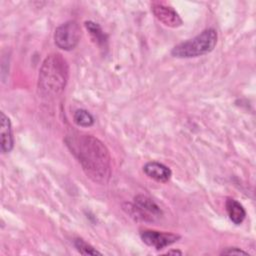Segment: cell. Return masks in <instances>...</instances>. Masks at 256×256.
I'll return each mask as SVG.
<instances>
[{"label":"cell","instance_id":"obj_10","mask_svg":"<svg viewBox=\"0 0 256 256\" xmlns=\"http://www.w3.org/2000/svg\"><path fill=\"white\" fill-rule=\"evenodd\" d=\"M225 206H226V211L229 216V219L234 224L240 225L246 217V211L243 205L233 198H228L226 200Z\"/></svg>","mask_w":256,"mask_h":256},{"label":"cell","instance_id":"obj_4","mask_svg":"<svg viewBox=\"0 0 256 256\" xmlns=\"http://www.w3.org/2000/svg\"><path fill=\"white\" fill-rule=\"evenodd\" d=\"M123 209L130 217L138 221L153 222L163 214L151 198L142 194L135 196L133 203H124Z\"/></svg>","mask_w":256,"mask_h":256},{"label":"cell","instance_id":"obj_5","mask_svg":"<svg viewBox=\"0 0 256 256\" xmlns=\"http://www.w3.org/2000/svg\"><path fill=\"white\" fill-rule=\"evenodd\" d=\"M81 38V29L77 22L67 21L58 26L54 33L55 45L64 51L74 49Z\"/></svg>","mask_w":256,"mask_h":256},{"label":"cell","instance_id":"obj_3","mask_svg":"<svg viewBox=\"0 0 256 256\" xmlns=\"http://www.w3.org/2000/svg\"><path fill=\"white\" fill-rule=\"evenodd\" d=\"M217 31L213 28L203 30L192 39L177 44L171 51L176 58H195L210 53L217 44Z\"/></svg>","mask_w":256,"mask_h":256},{"label":"cell","instance_id":"obj_2","mask_svg":"<svg viewBox=\"0 0 256 256\" xmlns=\"http://www.w3.org/2000/svg\"><path fill=\"white\" fill-rule=\"evenodd\" d=\"M69 67L61 54H49L43 61L38 76V93L45 98L60 95L68 81Z\"/></svg>","mask_w":256,"mask_h":256},{"label":"cell","instance_id":"obj_7","mask_svg":"<svg viewBox=\"0 0 256 256\" xmlns=\"http://www.w3.org/2000/svg\"><path fill=\"white\" fill-rule=\"evenodd\" d=\"M151 11L156 19L167 27L178 28L183 24V20L181 19L180 15L171 6L155 2L151 5Z\"/></svg>","mask_w":256,"mask_h":256},{"label":"cell","instance_id":"obj_8","mask_svg":"<svg viewBox=\"0 0 256 256\" xmlns=\"http://www.w3.org/2000/svg\"><path fill=\"white\" fill-rule=\"evenodd\" d=\"M143 171L149 178L160 183H166L172 176L170 168L157 161L147 162L143 166Z\"/></svg>","mask_w":256,"mask_h":256},{"label":"cell","instance_id":"obj_6","mask_svg":"<svg viewBox=\"0 0 256 256\" xmlns=\"http://www.w3.org/2000/svg\"><path fill=\"white\" fill-rule=\"evenodd\" d=\"M140 237L146 245L157 250L164 249L165 247L172 245L180 239L178 234L159 232L155 230H143L140 232Z\"/></svg>","mask_w":256,"mask_h":256},{"label":"cell","instance_id":"obj_9","mask_svg":"<svg viewBox=\"0 0 256 256\" xmlns=\"http://www.w3.org/2000/svg\"><path fill=\"white\" fill-rule=\"evenodd\" d=\"M0 136H1V151L9 153L14 146V137L11 126V121L4 112L0 113Z\"/></svg>","mask_w":256,"mask_h":256},{"label":"cell","instance_id":"obj_1","mask_svg":"<svg viewBox=\"0 0 256 256\" xmlns=\"http://www.w3.org/2000/svg\"><path fill=\"white\" fill-rule=\"evenodd\" d=\"M64 141L89 179L98 184L108 182L111 175V157L102 141L87 134L68 135Z\"/></svg>","mask_w":256,"mask_h":256},{"label":"cell","instance_id":"obj_13","mask_svg":"<svg viewBox=\"0 0 256 256\" xmlns=\"http://www.w3.org/2000/svg\"><path fill=\"white\" fill-rule=\"evenodd\" d=\"M74 246L77 249V251L82 255H101L102 254L96 248H94L92 245H90L89 243H87L81 238L74 239Z\"/></svg>","mask_w":256,"mask_h":256},{"label":"cell","instance_id":"obj_15","mask_svg":"<svg viewBox=\"0 0 256 256\" xmlns=\"http://www.w3.org/2000/svg\"><path fill=\"white\" fill-rule=\"evenodd\" d=\"M167 255H171V254H174V255H182V252L180 250H169L167 253Z\"/></svg>","mask_w":256,"mask_h":256},{"label":"cell","instance_id":"obj_14","mask_svg":"<svg viewBox=\"0 0 256 256\" xmlns=\"http://www.w3.org/2000/svg\"><path fill=\"white\" fill-rule=\"evenodd\" d=\"M221 255H249L248 252L238 248V247H229L221 252Z\"/></svg>","mask_w":256,"mask_h":256},{"label":"cell","instance_id":"obj_11","mask_svg":"<svg viewBox=\"0 0 256 256\" xmlns=\"http://www.w3.org/2000/svg\"><path fill=\"white\" fill-rule=\"evenodd\" d=\"M85 27L91 34L92 38L94 39L95 42L99 45H104L107 41V35L103 32L101 26L93 21H86L85 22Z\"/></svg>","mask_w":256,"mask_h":256},{"label":"cell","instance_id":"obj_12","mask_svg":"<svg viewBox=\"0 0 256 256\" xmlns=\"http://www.w3.org/2000/svg\"><path fill=\"white\" fill-rule=\"evenodd\" d=\"M73 120L80 127H90L94 124V117L85 109H77L73 114Z\"/></svg>","mask_w":256,"mask_h":256}]
</instances>
